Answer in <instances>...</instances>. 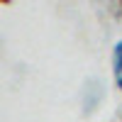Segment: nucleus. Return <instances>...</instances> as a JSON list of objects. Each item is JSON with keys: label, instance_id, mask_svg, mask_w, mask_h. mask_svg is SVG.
<instances>
[{"label": "nucleus", "instance_id": "obj_1", "mask_svg": "<svg viewBox=\"0 0 122 122\" xmlns=\"http://www.w3.org/2000/svg\"><path fill=\"white\" fill-rule=\"evenodd\" d=\"M112 68H115L117 88L122 90V42H117V46H115V64H112Z\"/></svg>", "mask_w": 122, "mask_h": 122}]
</instances>
